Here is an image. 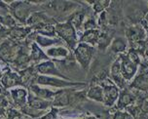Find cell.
<instances>
[{"mask_svg": "<svg viewBox=\"0 0 148 119\" xmlns=\"http://www.w3.org/2000/svg\"><path fill=\"white\" fill-rule=\"evenodd\" d=\"M131 88L140 92H148V70L142 71L134 76L131 82Z\"/></svg>", "mask_w": 148, "mask_h": 119, "instance_id": "ffe728a7", "label": "cell"}, {"mask_svg": "<svg viewBox=\"0 0 148 119\" xmlns=\"http://www.w3.org/2000/svg\"><path fill=\"white\" fill-rule=\"evenodd\" d=\"M59 108L57 107H52L50 111H47L43 116H41L40 118L38 119H57L58 115H59Z\"/></svg>", "mask_w": 148, "mask_h": 119, "instance_id": "4dcf8cb0", "label": "cell"}, {"mask_svg": "<svg viewBox=\"0 0 148 119\" xmlns=\"http://www.w3.org/2000/svg\"><path fill=\"white\" fill-rule=\"evenodd\" d=\"M112 119H134L131 113H129L126 110H116L113 113Z\"/></svg>", "mask_w": 148, "mask_h": 119, "instance_id": "f546056e", "label": "cell"}, {"mask_svg": "<svg viewBox=\"0 0 148 119\" xmlns=\"http://www.w3.org/2000/svg\"><path fill=\"white\" fill-rule=\"evenodd\" d=\"M137 107H138L139 112L142 114L148 115V99H143Z\"/></svg>", "mask_w": 148, "mask_h": 119, "instance_id": "1f68e13d", "label": "cell"}, {"mask_svg": "<svg viewBox=\"0 0 148 119\" xmlns=\"http://www.w3.org/2000/svg\"><path fill=\"white\" fill-rule=\"evenodd\" d=\"M85 15L86 12L84 10L78 9L77 11H75L73 14H71L68 19L66 20L67 22H69L71 23V25L75 28L77 34L82 30V26H83V23L85 21Z\"/></svg>", "mask_w": 148, "mask_h": 119, "instance_id": "7402d4cb", "label": "cell"}, {"mask_svg": "<svg viewBox=\"0 0 148 119\" xmlns=\"http://www.w3.org/2000/svg\"><path fill=\"white\" fill-rule=\"evenodd\" d=\"M99 34H100L99 30L83 31V32L81 33L80 37H79V39H78V42L86 43V44L91 45V46H92V47H95V46H97V41H99Z\"/></svg>", "mask_w": 148, "mask_h": 119, "instance_id": "603a6c76", "label": "cell"}, {"mask_svg": "<svg viewBox=\"0 0 148 119\" xmlns=\"http://www.w3.org/2000/svg\"><path fill=\"white\" fill-rule=\"evenodd\" d=\"M89 5L92 6V9L96 14H100V13L106 11L111 5V1L108 0H101V1H94V2H88Z\"/></svg>", "mask_w": 148, "mask_h": 119, "instance_id": "4316f807", "label": "cell"}, {"mask_svg": "<svg viewBox=\"0 0 148 119\" xmlns=\"http://www.w3.org/2000/svg\"><path fill=\"white\" fill-rule=\"evenodd\" d=\"M9 35H10V30L2 25L0 23V41H3L5 39L9 38Z\"/></svg>", "mask_w": 148, "mask_h": 119, "instance_id": "d6a6232c", "label": "cell"}, {"mask_svg": "<svg viewBox=\"0 0 148 119\" xmlns=\"http://www.w3.org/2000/svg\"><path fill=\"white\" fill-rule=\"evenodd\" d=\"M118 58L120 60V68L124 79L126 80V82L131 81L136 74L138 65H136V63H134L133 61L130 59L129 56L127 55V53L126 54L119 55Z\"/></svg>", "mask_w": 148, "mask_h": 119, "instance_id": "52a82bcc", "label": "cell"}, {"mask_svg": "<svg viewBox=\"0 0 148 119\" xmlns=\"http://www.w3.org/2000/svg\"><path fill=\"white\" fill-rule=\"evenodd\" d=\"M35 69L37 73L40 75H46V76H55V77H59L62 79H66V80H70L65 75H63L62 72L59 70L55 63V61L53 60H47L44 61L38 65H35Z\"/></svg>", "mask_w": 148, "mask_h": 119, "instance_id": "9c48e42d", "label": "cell"}, {"mask_svg": "<svg viewBox=\"0 0 148 119\" xmlns=\"http://www.w3.org/2000/svg\"><path fill=\"white\" fill-rule=\"evenodd\" d=\"M80 2L60 1L59 0V1L44 2L42 4V7H45L44 12H46L50 17L58 23L59 19L64 20L63 22H65L71 14L80 9Z\"/></svg>", "mask_w": 148, "mask_h": 119, "instance_id": "6da1fadb", "label": "cell"}, {"mask_svg": "<svg viewBox=\"0 0 148 119\" xmlns=\"http://www.w3.org/2000/svg\"><path fill=\"white\" fill-rule=\"evenodd\" d=\"M9 5L10 14L12 17L20 23L21 25H25L28 18L32 13L39 11L36 8L41 7L44 2H31V1H12L7 2Z\"/></svg>", "mask_w": 148, "mask_h": 119, "instance_id": "7a4b0ae2", "label": "cell"}, {"mask_svg": "<svg viewBox=\"0 0 148 119\" xmlns=\"http://www.w3.org/2000/svg\"><path fill=\"white\" fill-rule=\"evenodd\" d=\"M5 92H6V90H5L3 87H2L1 83H0V95H3Z\"/></svg>", "mask_w": 148, "mask_h": 119, "instance_id": "836d02e7", "label": "cell"}, {"mask_svg": "<svg viewBox=\"0 0 148 119\" xmlns=\"http://www.w3.org/2000/svg\"><path fill=\"white\" fill-rule=\"evenodd\" d=\"M95 51H96L95 47L86 43H82V42H78L77 46L74 49V59L85 71L88 70L90 65H91Z\"/></svg>", "mask_w": 148, "mask_h": 119, "instance_id": "5b68a950", "label": "cell"}, {"mask_svg": "<svg viewBox=\"0 0 148 119\" xmlns=\"http://www.w3.org/2000/svg\"><path fill=\"white\" fill-rule=\"evenodd\" d=\"M110 79L119 89H125L126 80L124 79L120 68V60L117 58L110 67Z\"/></svg>", "mask_w": 148, "mask_h": 119, "instance_id": "9a60e30c", "label": "cell"}, {"mask_svg": "<svg viewBox=\"0 0 148 119\" xmlns=\"http://www.w3.org/2000/svg\"><path fill=\"white\" fill-rule=\"evenodd\" d=\"M102 87V91H103V102L106 107H113L118 100L119 94V88L111 81L109 78H104L102 81H100L99 84Z\"/></svg>", "mask_w": 148, "mask_h": 119, "instance_id": "8992f818", "label": "cell"}, {"mask_svg": "<svg viewBox=\"0 0 148 119\" xmlns=\"http://www.w3.org/2000/svg\"><path fill=\"white\" fill-rule=\"evenodd\" d=\"M21 77V85L22 87L28 89L30 86L34 85L36 83L37 78V71L35 69V65H30V67L25 68L23 70L18 71Z\"/></svg>", "mask_w": 148, "mask_h": 119, "instance_id": "7c38bea8", "label": "cell"}, {"mask_svg": "<svg viewBox=\"0 0 148 119\" xmlns=\"http://www.w3.org/2000/svg\"><path fill=\"white\" fill-rule=\"evenodd\" d=\"M39 86H46L50 88H58V89H65V88H77V87L85 86V82H77L62 79L55 76H46L38 74L36 78V83Z\"/></svg>", "mask_w": 148, "mask_h": 119, "instance_id": "277c9868", "label": "cell"}, {"mask_svg": "<svg viewBox=\"0 0 148 119\" xmlns=\"http://www.w3.org/2000/svg\"><path fill=\"white\" fill-rule=\"evenodd\" d=\"M31 32H32V28L30 26L18 25L10 30L9 38L17 43H21V42L25 41Z\"/></svg>", "mask_w": 148, "mask_h": 119, "instance_id": "e0dca14e", "label": "cell"}, {"mask_svg": "<svg viewBox=\"0 0 148 119\" xmlns=\"http://www.w3.org/2000/svg\"><path fill=\"white\" fill-rule=\"evenodd\" d=\"M26 105L31 108H34V109H37V110H43V111H48L49 108H52L51 100L40 99V98L34 96L29 91H28L27 104Z\"/></svg>", "mask_w": 148, "mask_h": 119, "instance_id": "ac0fdd59", "label": "cell"}, {"mask_svg": "<svg viewBox=\"0 0 148 119\" xmlns=\"http://www.w3.org/2000/svg\"><path fill=\"white\" fill-rule=\"evenodd\" d=\"M7 96H9L11 99L13 105L18 109H21L27 104L28 90L25 87H16V88L7 91Z\"/></svg>", "mask_w": 148, "mask_h": 119, "instance_id": "30bf717a", "label": "cell"}, {"mask_svg": "<svg viewBox=\"0 0 148 119\" xmlns=\"http://www.w3.org/2000/svg\"><path fill=\"white\" fill-rule=\"evenodd\" d=\"M27 90L29 92H31L34 96L40 98V99L46 100H51V102H52L53 98L55 97L56 93H57V91L51 90L50 88L41 87V86L37 85V84H34V85L30 86Z\"/></svg>", "mask_w": 148, "mask_h": 119, "instance_id": "44dd1931", "label": "cell"}, {"mask_svg": "<svg viewBox=\"0 0 148 119\" xmlns=\"http://www.w3.org/2000/svg\"><path fill=\"white\" fill-rule=\"evenodd\" d=\"M45 54L50 60L63 61L72 55V52L65 46H54L45 50Z\"/></svg>", "mask_w": 148, "mask_h": 119, "instance_id": "5bb4252c", "label": "cell"}, {"mask_svg": "<svg viewBox=\"0 0 148 119\" xmlns=\"http://www.w3.org/2000/svg\"><path fill=\"white\" fill-rule=\"evenodd\" d=\"M29 59L31 65H36L44 61L50 60L45 54V51L37 45L35 42H31L29 45Z\"/></svg>", "mask_w": 148, "mask_h": 119, "instance_id": "d6986e66", "label": "cell"}, {"mask_svg": "<svg viewBox=\"0 0 148 119\" xmlns=\"http://www.w3.org/2000/svg\"><path fill=\"white\" fill-rule=\"evenodd\" d=\"M55 25H51V23H40V25H37L31 28H32L33 32L39 34V35L55 38V37H57Z\"/></svg>", "mask_w": 148, "mask_h": 119, "instance_id": "cb8c5ba5", "label": "cell"}, {"mask_svg": "<svg viewBox=\"0 0 148 119\" xmlns=\"http://www.w3.org/2000/svg\"><path fill=\"white\" fill-rule=\"evenodd\" d=\"M55 30L57 37L62 39L64 42L65 46L71 52H73L78 44V34L76 32L75 28L71 25V23L67 21L57 23L55 25Z\"/></svg>", "mask_w": 148, "mask_h": 119, "instance_id": "3957f363", "label": "cell"}, {"mask_svg": "<svg viewBox=\"0 0 148 119\" xmlns=\"http://www.w3.org/2000/svg\"><path fill=\"white\" fill-rule=\"evenodd\" d=\"M136 97L132 92H130L129 90L123 89V91L119 94L116 104H117L118 110H125L130 107H132V105H136Z\"/></svg>", "mask_w": 148, "mask_h": 119, "instance_id": "2e32d148", "label": "cell"}, {"mask_svg": "<svg viewBox=\"0 0 148 119\" xmlns=\"http://www.w3.org/2000/svg\"><path fill=\"white\" fill-rule=\"evenodd\" d=\"M75 91V88H65L57 90L55 97L52 100V107H64L70 105L71 95Z\"/></svg>", "mask_w": 148, "mask_h": 119, "instance_id": "8fae6325", "label": "cell"}, {"mask_svg": "<svg viewBox=\"0 0 148 119\" xmlns=\"http://www.w3.org/2000/svg\"><path fill=\"white\" fill-rule=\"evenodd\" d=\"M146 32L140 25H134L129 26L126 30V39L129 44L138 41H145Z\"/></svg>", "mask_w": 148, "mask_h": 119, "instance_id": "4fadbf2b", "label": "cell"}, {"mask_svg": "<svg viewBox=\"0 0 148 119\" xmlns=\"http://www.w3.org/2000/svg\"><path fill=\"white\" fill-rule=\"evenodd\" d=\"M10 107V100L7 95H0V119L4 118L7 114V110Z\"/></svg>", "mask_w": 148, "mask_h": 119, "instance_id": "83f0119b", "label": "cell"}, {"mask_svg": "<svg viewBox=\"0 0 148 119\" xmlns=\"http://www.w3.org/2000/svg\"><path fill=\"white\" fill-rule=\"evenodd\" d=\"M0 83H1L2 87L6 91H9V90L16 88V87L22 86L21 85V77L18 72L12 69L10 67L6 68L1 74V76H0Z\"/></svg>", "mask_w": 148, "mask_h": 119, "instance_id": "ba28073f", "label": "cell"}, {"mask_svg": "<svg viewBox=\"0 0 148 119\" xmlns=\"http://www.w3.org/2000/svg\"><path fill=\"white\" fill-rule=\"evenodd\" d=\"M128 48V41L126 38L117 36L114 39H112L109 45V50L114 54H125Z\"/></svg>", "mask_w": 148, "mask_h": 119, "instance_id": "d4e9b609", "label": "cell"}, {"mask_svg": "<svg viewBox=\"0 0 148 119\" xmlns=\"http://www.w3.org/2000/svg\"><path fill=\"white\" fill-rule=\"evenodd\" d=\"M88 99L97 102H103V91L102 87L99 84H92L86 93Z\"/></svg>", "mask_w": 148, "mask_h": 119, "instance_id": "484cf974", "label": "cell"}, {"mask_svg": "<svg viewBox=\"0 0 148 119\" xmlns=\"http://www.w3.org/2000/svg\"><path fill=\"white\" fill-rule=\"evenodd\" d=\"M99 25H97V23L96 22V20L92 17L88 18L84 21L83 23V26H82V30L84 31H88V30H97Z\"/></svg>", "mask_w": 148, "mask_h": 119, "instance_id": "f1b7e54d", "label": "cell"}]
</instances>
